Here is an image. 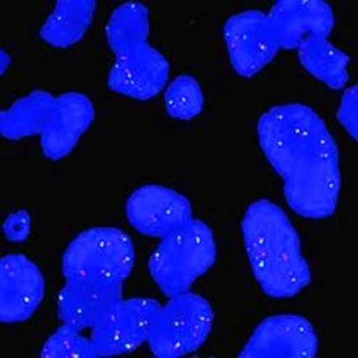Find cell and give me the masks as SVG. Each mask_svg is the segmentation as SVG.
<instances>
[{"mask_svg": "<svg viewBox=\"0 0 358 358\" xmlns=\"http://www.w3.org/2000/svg\"><path fill=\"white\" fill-rule=\"evenodd\" d=\"M257 139L282 178L289 208L306 220L331 217L341 193L340 150L320 113L304 103L275 105L259 117Z\"/></svg>", "mask_w": 358, "mask_h": 358, "instance_id": "cell-1", "label": "cell"}, {"mask_svg": "<svg viewBox=\"0 0 358 358\" xmlns=\"http://www.w3.org/2000/svg\"><path fill=\"white\" fill-rule=\"evenodd\" d=\"M242 237L254 278L268 298H294L311 284V268L291 218L271 199L250 203Z\"/></svg>", "mask_w": 358, "mask_h": 358, "instance_id": "cell-2", "label": "cell"}, {"mask_svg": "<svg viewBox=\"0 0 358 358\" xmlns=\"http://www.w3.org/2000/svg\"><path fill=\"white\" fill-rule=\"evenodd\" d=\"M95 120V105L88 95L66 92L55 96L32 90L0 112V136L7 141L41 137V150L51 161L71 154Z\"/></svg>", "mask_w": 358, "mask_h": 358, "instance_id": "cell-3", "label": "cell"}, {"mask_svg": "<svg viewBox=\"0 0 358 358\" xmlns=\"http://www.w3.org/2000/svg\"><path fill=\"white\" fill-rule=\"evenodd\" d=\"M107 43L115 55L108 73V88L129 99L148 101L168 85V58L149 44L150 12L141 2H125L110 14Z\"/></svg>", "mask_w": 358, "mask_h": 358, "instance_id": "cell-4", "label": "cell"}, {"mask_svg": "<svg viewBox=\"0 0 358 358\" xmlns=\"http://www.w3.org/2000/svg\"><path fill=\"white\" fill-rule=\"evenodd\" d=\"M217 262L213 230L193 218L161 243L149 257V274L166 298L189 291L196 280Z\"/></svg>", "mask_w": 358, "mask_h": 358, "instance_id": "cell-5", "label": "cell"}, {"mask_svg": "<svg viewBox=\"0 0 358 358\" xmlns=\"http://www.w3.org/2000/svg\"><path fill=\"white\" fill-rule=\"evenodd\" d=\"M136 262L132 238L115 227L81 231L63 254V275L70 282L124 284Z\"/></svg>", "mask_w": 358, "mask_h": 358, "instance_id": "cell-6", "label": "cell"}, {"mask_svg": "<svg viewBox=\"0 0 358 358\" xmlns=\"http://www.w3.org/2000/svg\"><path fill=\"white\" fill-rule=\"evenodd\" d=\"M215 313L210 301L186 291L169 298L159 313L148 341L156 358H179L196 352L213 329Z\"/></svg>", "mask_w": 358, "mask_h": 358, "instance_id": "cell-7", "label": "cell"}, {"mask_svg": "<svg viewBox=\"0 0 358 358\" xmlns=\"http://www.w3.org/2000/svg\"><path fill=\"white\" fill-rule=\"evenodd\" d=\"M162 304L152 298L122 299L92 328L96 357H119L148 343Z\"/></svg>", "mask_w": 358, "mask_h": 358, "instance_id": "cell-8", "label": "cell"}, {"mask_svg": "<svg viewBox=\"0 0 358 358\" xmlns=\"http://www.w3.org/2000/svg\"><path fill=\"white\" fill-rule=\"evenodd\" d=\"M223 39L231 66L243 78L262 71L280 50L278 31L262 10L230 15L223 26Z\"/></svg>", "mask_w": 358, "mask_h": 358, "instance_id": "cell-9", "label": "cell"}, {"mask_svg": "<svg viewBox=\"0 0 358 358\" xmlns=\"http://www.w3.org/2000/svg\"><path fill=\"white\" fill-rule=\"evenodd\" d=\"M125 215L139 234L164 238L193 220V206L185 194L161 185H144L127 198Z\"/></svg>", "mask_w": 358, "mask_h": 358, "instance_id": "cell-10", "label": "cell"}, {"mask_svg": "<svg viewBox=\"0 0 358 358\" xmlns=\"http://www.w3.org/2000/svg\"><path fill=\"white\" fill-rule=\"evenodd\" d=\"M318 335L304 316L278 315L255 328L240 358H315Z\"/></svg>", "mask_w": 358, "mask_h": 358, "instance_id": "cell-11", "label": "cell"}, {"mask_svg": "<svg viewBox=\"0 0 358 358\" xmlns=\"http://www.w3.org/2000/svg\"><path fill=\"white\" fill-rule=\"evenodd\" d=\"M46 292V280L38 264L24 254L0 259V321L22 323L38 311Z\"/></svg>", "mask_w": 358, "mask_h": 358, "instance_id": "cell-12", "label": "cell"}, {"mask_svg": "<svg viewBox=\"0 0 358 358\" xmlns=\"http://www.w3.org/2000/svg\"><path fill=\"white\" fill-rule=\"evenodd\" d=\"M267 15L278 31L280 50L296 51L303 41L328 38L335 27V12L323 0H279Z\"/></svg>", "mask_w": 358, "mask_h": 358, "instance_id": "cell-13", "label": "cell"}, {"mask_svg": "<svg viewBox=\"0 0 358 358\" xmlns=\"http://www.w3.org/2000/svg\"><path fill=\"white\" fill-rule=\"evenodd\" d=\"M124 299V284L70 282L58 292L56 308L61 323L80 329H92Z\"/></svg>", "mask_w": 358, "mask_h": 358, "instance_id": "cell-14", "label": "cell"}, {"mask_svg": "<svg viewBox=\"0 0 358 358\" xmlns=\"http://www.w3.org/2000/svg\"><path fill=\"white\" fill-rule=\"evenodd\" d=\"M95 10V0H58L41 27L39 38L58 50L75 46L88 32Z\"/></svg>", "mask_w": 358, "mask_h": 358, "instance_id": "cell-15", "label": "cell"}, {"mask_svg": "<svg viewBox=\"0 0 358 358\" xmlns=\"http://www.w3.org/2000/svg\"><path fill=\"white\" fill-rule=\"evenodd\" d=\"M299 63L309 75L323 81L331 90H341L348 83L350 56L329 43L324 36H315L299 44Z\"/></svg>", "mask_w": 358, "mask_h": 358, "instance_id": "cell-16", "label": "cell"}, {"mask_svg": "<svg viewBox=\"0 0 358 358\" xmlns=\"http://www.w3.org/2000/svg\"><path fill=\"white\" fill-rule=\"evenodd\" d=\"M164 107L171 119L193 120L205 108V93L191 75H178L164 93Z\"/></svg>", "mask_w": 358, "mask_h": 358, "instance_id": "cell-17", "label": "cell"}, {"mask_svg": "<svg viewBox=\"0 0 358 358\" xmlns=\"http://www.w3.org/2000/svg\"><path fill=\"white\" fill-rule=\"evenodd\" d=\"M41 358H96L92 338L81 335L80 329L61 324L41 348Z\"/></svg>", "mask_w": 358, "mask_h": 358, "instance_id": "cell-18", "label": "cell"}, {"mask_svg": "<svg viewBox=\"0 0 358 358\" xmlns=\"http://www.w3.org/2000/svg\"><path fill=\"white\" fill-rule=\"evenodd\" d=\"M336 119L352 139L358 141V87L353 85L345 90L343 96H341L338 112H336Z\"/></svg>", "mask_w": 358, "mask_h": 358, "instance_id": "cell-19", "label": "cell"}, {"mask_svg": "<svg viewBox=\"0 0 358 358\" xmlns=\"http://www.w3.org/2000/svg\"><path fill=\"white\" fill-rule=\"evenodd\" d=\"M32 229V218L27 210H17L6 218L2 225L3 237L9 242H24L29 238Z\"/></svg>", "mask_w": 358, "mask_h": 358, "instance_id": "cell-20", "label": "cell"}, {"mask_svg": "<svg viewBox=\"0 0 358 358\" xmlns=\"http://www.w3.org/2000/svg\"><path fill=\"white\" fill-rule=\"evenodd\" d=\"M0 56H2V76H3V73L7 71V68H9V64H10V56H9V52H7L6 50H0Z\"/></svg>", "mask_w": 358, "mask_h": 358, "instance_id": "cell-21", "label": "cell"}]
</instances>
